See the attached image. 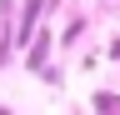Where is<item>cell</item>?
<instances>
[{"instance_id":"6da1fadb","label":"cell","mask_w":120,"mask_h":115,"mask_svg":"<svg viewBox=\"0 0 120 115\" xmlns=\"http://www.w3.org/2000/svg\"><path fill=\"white\" fill-rule=\"evenodd\" d=\"M45 55H50V35H40L35 45H30V55H25V65H30V70H40V65H45Z\"/></svg>"},{"instance_id":"7a4b0ae2","label":"cell","mask_w":120,"mask_h":115,"mask_svg":"<svg viewBox=\"0 0 120 115\" xmlns=\"http://www.w3.org/2000/svg\"><path fill=\"white\" fill-rule=\"evenodd\" d=\"M35 15H40V0H30L25 5V20H20V40H30V30H35ZM15 40V45H20Z\"/></svg>"},{"instance_id":"3957f363","label":"cell","mask_w":120,"mask_h":115,"mask_svg":"<svg viewBox=\"0 0 120 115\" xmlns=\"http://www.w3.org/2000/svg\"><path fill=\"white\" fill-rule=\"evenodd\" d=\"M95 110H120V95H95Z\"/></svg>"}]
</instances>
